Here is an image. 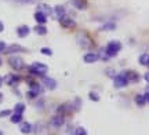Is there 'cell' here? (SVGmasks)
<instances>
[{
  "label": "cell",
  "instance_id": "cell-35",
  "mask_svg": "<svg viewBox=\"0 0 149 135\" xmlns=\"http://www.w3.org/2000/svg\"><path fill=\"white\" fill-rule=\"evenodd\" d=\"M0 135H3V134H1V131H0Z\"/></svg>",
  "mask_w": 149,
  "mask_h": 135
},
{
  "label": "cell",
  "instance_id": "cell-5",
  "mask_svg": "<svg viewBox=\"0 0 149 135\" xmlns=\"http://www.w3.org/2000/svg\"><path fill=\"white\" fill-rule=\"evenodd\" d=\"M8 64L11 65L13 69H15V70H19L24 68V61L19 57H10L8 58Z\"/></svg>",
  "mask_w": 149,
  "mask_h": 135
},
{
  "label": "cell",
  "instance_id": "cell-6",
  "mask_svg": "<svg viewBox=\"0 0 149 135\" xmlns=\"http://www.w3.org/2000/svg\"><path fill=\"white\" fill-rule=\"evenodd\" d=\"M65 12H66V11H65V7L64 6H61V4L55 6V7L53 8V15L57 19H61V18L65 15Z\"/></svg>",
  "mask_w": 149,
  "mask_h": 135
},
{
  "label": "cell",
  "instance_id": "cell-17",
  "mask_svg": "<svg viewBox=\"0 0 149 135\" xmlns=\"http://www.w3.org/2000/svg\"><path fill=\"white\" fill-rule=\"evenodd\" d=\"M19 131H21L22 134H31L32 132V125L29 124V123H21Z\"/></svg>",
  "mask_w": 149,
  "mask_h": 135
},
{
  "label": "cell",
  "instance_id": "cell-2",
  "mask_svg": "<svg viewBox=\"0 0 149 135\" xmlns=\"http://www.w3.org/2000/svg\"><path fill=\"white\" fill-rule=\"evenodd\" d=\"M105 50H107V53L109 57H115V55L122 50V44L119 43V42H111V43H108Z\"/></svg>",
  "mask_w": 149,
  "mask_h": 135
},
{
  "label": "cell",
  "instance_id": "cell-31",
  "mask_svg": "<svg viewBox=\"0 0 149 135\" xmlns=\"http://www.w3.org/2000/svg\"><path fill=\"white\" fill-rule=\"evenodd\" d=\"M144 97H145V101H146V102H149V91L146 92V94H145Z\"/></svg>",
  "mask_w": 149,
  "mask_h": 135
},
{
  "label": "cell",
  "instance_id": "cell-24",
  "mask_svg": "<svg viewBox=\"0 0 149 135\" xmlns=\"http://www.w3.org/2000/svg\"><path fill=\"white\" fill-rule=\"evenodd\" d=\"M88 97H90V99L91 101H94V102L100 101V97H98V94H95V92H90V94H88Z\"/></svg>",
  "mask_w": 149,
  "mask_h": 135
},
{
  "label": "cell",
  "instance_id": "cell-29",
  "mask_svg": "<svg viewBox=\"0 0 149 135\" xmlns=\"http://www.w3.org/2000/svg\"><path fill=\"white\" fill-rule=\"evenodd\" d=\"M6 51V43L4 42H0V53Z\"/></svg>",
  "mask_w": 149,
  "mask_h": 135
},
{
  "label": "cell",
  "instance_id": "cell-21",
  "mask_svg": "<svg viewBox=\"0 0 149 135\" xmlns=\"http://www.w3.org/2000/svg\"><path fill=\"white\" fill-rule=\"evenodd\" d=\"M139 64L144 66H149V54H142L139 57Z\"/></svg>",
  "mask_w": 149,
  "mask_h": 135
},
{
  "label": "cell",
  "instance_id": "cell-10",
  "mask_svg": "<svg viewBox=\"0 0 149 135\" xmlns=\"http://www.w3.org/2000/svg\"><path fill=\"white\" fill-rule=\"evenodd\" d=\"M29 32H31V29L26 25H21V26H18V29H17L18 37H26L28 35H29Z\"/></svg>",
  "mask_w": 149,
  "mask_h": 135
},
{
  "label": "cell",
  "instance_id": "cell-11",
  "mask_svg": "<svg viewBox=\"0 0 149 135\" xmlns=\"http://www.w3.org/2000/svg\"><path fill=\"white\" fill-rule=\"evenodd\" d=\"M124 76L127 77L128 81H138L139 80V76L137 72H134V70H127V72H124Z\"/></svg>",
  "mask_w": 149,
  "mask_h": 135
},
{
  "label": "cell",
  "instance_id": "cell-19",
  "mask_svg": "<svg viewBox=\"0 0 149 135\" xmlns=\"http://www.w3.org/2000/svg\"><path fill=\"white\" fill-rule=\"evenodd\" d=\"M18 51H25V50L19 47V46H11L8 48H6V53L7 54H13V53H18Z\"/></svg>",
  "mask_w": 149,
  "mask_h": 135
},
{
  "label": "cell",
  "instance_id": "cell-32",
  "mask_svg": "<svg viewBox=\"0 0 149 135\" xmlns=\"http://www.w3.org/2000/svg\"><path fill=\"white\" fill-rule=\"evenodd\" d=\"M144 79H145V80H146V81H148V83H149V72H148V73H145Z\"/></svg>",
  "mask_w": 149,
  "mask_h": 135
},
{
  "label": "cell",
  "instance_id": "cell-18",
  "mask_svg": "<svg viewBox=\"0 0 149 135\" xmlns=\"http://www.w3.org/2000/svg\"><path fill=\"white\" fill-rule=\"evenodd\" d=\"M35 32L37 33V35H42V36H44V35H47V28L44 26V25H37V26H35Z\"/></svg>",
  "mask_w": 149,
  "mask_h": 135
},
{
  "label": "cell",
  "instance_id": "cell-27",
  "mask_svg": "<svg viewBox=\"0 0 149 135\" xmlns=\"http://www.w3.org/2000/svg\"><path fill=\"white\" fill-rule=\"evenodd\" d=\"M11 114V110H8V109H7V110H1V112H0V117H6V116H10Z\"/></svg>",
  "mask_w": 149,
  "mask_h": 135
},
{
  "label": "cell",
  "instance_id": "cell-15",
  "mask_svg": "<svg viewBox=\"0 0 149 135\" xmlns=\"http://www.w3.org/2000/svg\"><path fill=\"white\" fill-rule=\"evenodd\" d=\"M51 124H53L54 127H61V125L64 124V116H61V114L54 116L53 119H51Z\"/></svg>",
  "mask_w": 149,
  "mask_h": 135
},
{
  "label": "cell",
  "instance_id": "cell-25",
  "mask_svg": "<svg viewBox=\"0 0 149 135\" xmlns=\"http://www.w3.org/2000/svg\"><path fill=\"white\" fill-rule=\"evenodd\" d=\"M74 135H87V132H86L84 128L79 127V128H76V131H74Z\"/></svg>",
  "mask_w": 149,
  "mask_h": 135
},
{
  "label": "cell",
  "instance_id": "cell-28",
  "mask_svg": "<svg viewBox=\"0 0 149 135\" xmlns=\"http://www.w3.org/2000/svg\"><path fill=\"white\" fill-rule=\"evenodd\" d=\"M18 3H25V4H29V3H35L36 0H15Z\"/></svg>",
  "mask_w": 149,
  "mask_h": 135
},
{
  "label": "cell",
  "instance_id": "cell-22",
  "mask_svg": "<svg viewBox=\"0 0 149 135\" xmlns=\"http://www.w3.org/2000/svg\"><path fill=\"white\" fill-rule=\"evenodd\" d=\"M24 110H25V103H22V102H18L15 105V106H14V112H15V113H24Z\"/></svg>",
  "mask_w": 149,
  "mask_h": 135
},
{
  "label": "cell",
  "instance_id": "cell-12",
  "mask_svg": "<svg viewBox=\"0 0 149 135\" xmlns=\"http://www.w3.org/2000/svg\"><path fill=\"white\" fill-rule=\"evenodd\" d=\"M35 19H36L37 24L44 25V24L47 22V15H46V14H43L42 11H37L36 14H35Z\"/></svg>",
  "mask_w": 149,
  "mask_h": 135
},
{
  "label": "cell",
  "instance_id": "cell-23",
  "mask_svg": "<svg viewBox=\"0 0 149 135\" xmlns=\"http://www.w3.org/2000/svg\"><path fill=\"white\" fill-rule=\"evenodd\" d=\"M134 101H135V103H137L138 106H142V105H145V103H146V101H145V97H144V95H135Z\"/></svg>",
  "mask_w": 149,
  "mask_h": 135
},
{
  "label": "cell",
  "instance_id": "cell-30",
  "mask_svg": "<svg viewBox=\"0 0 149 135\" xmlns=\"http://www.w3.org/2000/svg\"><path fill=\"white\" fill-rule=\"evenodd\" d=\"M3 30H4V25H3V22L0 21V33L3 32Z\"/></svg>",
  "mask_w": 149,
  "mask_h": 135
},
{
  "label": "cell",
  "instance_id": "cell-33",
  "mask_svg": "<svg viewBox=\"0 0 149 135\" xmlns=\"http://www.w3.org/2000/svg\"><path fill=\"white\" fill-rule=\"evenodd\" d=\"M1 83H3V79H1V76H0V86H1Z\"/></svg>",
  "mask_w": 149,
  "mask_h": 135
},
{
  "label": "cell",
  "instance_id": "cell-13",
  "mask_svg": "<svg viewBox=\"0 0 149 135\" xmlns=\"http://www.w3.org/2000/svg\"><path fill=\"white\" fill-rule=\"evenodd\" d=\"M4 81L7 83V84H10V86H15L17 83L19 81V77L15 76V75H7L6 76V79H4Z\"/></svg>",
  "mask_w": 149,
  "mask_h": 135
},
{
  "label": "cell",
  "instance_id": "cell-4",
  "mask_svg": "<svg viewBox=\"0 0 149 135\" xmlns=\"http://www.w3.org/2000/svg\"><path fill=\"white\" fill-rule=\"evenodd\" d=\"M113 84H115L116 88H124V87L128 84V80H127V77L124 76V73H122V75L115 76V79H113Z\"/></svg>",
  "mask_w": 149,
  "mask_h": 135
},
{
  "label": "cell",
  "instance_id": "cell-9",
  "mask_svg": "<svg viewBox=\"0 0 149 135\" xmlns=\"http://www.w3.org/2000/svg\"><path fill=\"white\" fill-rule=\"evenodd\" d=\"M98 58H100V57H98V54H95V53H87V54H84V57H83V61H84L86 64H94Z\"/></svg>",
  "mask_w": 149,
  "mask_h": 135
},
{
  "label": "cell",
  "instance_id": "cell-1",
  "mask_svg": "<svg viewBox=\"0 0 149 135\" xmlns=\"http://www.w3.org/2000/svg\"><path fill=\"white\" fill-rule=\"evenodd\" d=\"M29 70H31V73H33V75H37V76H44L46 73H47V65H44V64H42V62H33L32 65H31V68H29Z\"/></svg>",
  "mask_w": 149,
  "mask_h": 135
},
{
  "label": "cell",
  "instance_id": "cell-3",
  "mask_svg": "<svg viewBox=\"0 0 149 135\" xmlns=\"http://www.w3.org/2000/svg\"><path fill=\"white\" fill-rule=\"evenodd\" d=\"M76 40H77V43H79L80 47H83V48H87V47H90V46H91V39L88 37L84 32L77 33Z\"/></svg>",
  "mask_w": 149,
  "mask_h": 135
},
{
  "label": "cell",
  "instance_id": "cell-16",
  "mask_svg": "<svg viewBox=\"0 0 149 135\" xmlns=\"http://www.w3.org/2000/svg\"><path fill=\"white\" fill-rule=\"evenodd\" d=\"M37 10L42 11L43 14H46V15H50V14H53V8L50 7L48 4H39V7H37Z\"/></svg>",
  "mask_w": 149,
  "mask_h": 135
},
{
  "label": "cell",
  "instance_id": "cell-26",
  "mask_svg": "<svg viewBox=\"0 0 149 135\" xmlns=\"http://www.w3.org/2000/svg\"><path fill=\"white\" fill-rule=\"evenodd\" d=\"M40 53H42V54H44V55H51V54H53V51H51L50 48H47V47H43V48L40 50Z\"/></svg>",
  "mask_w": 149,
  "mask_h": 135
},
{
  "label": "cell",
  "instance_id": "cell-14",
  "mask_svg": "<svg viewBox=\"0 0 149 135\" xmlns=\"http://www.w3.org/2000/svg\"><path fill=\"white\" fill-rule=\"evenodd\" d=\"M70 3H72V6H74L77 10H86V7H87L86 0H70Z\"/></svg>",
  "mask_w": 149,
  "mask_h": 135
},
{
  "label": "cell",
  "instance_id": "cell-34",
  "mask_svg": "<svg viewBox=\"0 0 149 135\" xmlns=\"http://www.w3.org/2000/svg\"><path fill=\"white\" fill-rule=\"evenodd\" d=\"M0 65H1V60H0Z\"/></svg>",
  "mask_w": 149,
  "mask_h": 135
},
{
  "label": "cell",
  "instance_id": "cell-7",
  "mask_svg": "<svg viewBox=\"0 0 149 135\" xmlns=\"http://www.w3.org/2000/svg\"><path fill=\"white\" fill-rule=\"evenodd\" d=\"M42 81H43V84H44V87H47L50 90H54V88L57 87V81L54 80V79H51V77L42 76Z\"/></svg>",
  "mask_w": 149,
  "mask_h": 135
},
{
  "label": "cell",
  "instance_id": "cell-20",
  "mask_svg": "<svg viewBox=\"0 0 149 135\" xmlns=\"http://www.w3.org/2000/svg\"><path fill=\"white\" fill-rule=\"evenodd\" d=\"M11 123H14V124H19L22 121V114L21 113H14L11 116Z\"/></svg>",
  "mask_w": 149,
  "mask_h": 135
},
{
  "label": "cell",
  "instance_id": "cell-8",
  "mask_svg": "<svg viewBox=\"0 0 149 135\" xmlns=\"http://www.w3.org/2000/svg\"><path fill=\"white\" fill-rule=\"evenodd\" d=\"M59 22H61V25L65 28H73L74 25H76V22H74L72 18H69V17H66V15L62 17V18L59 19Z\"/></svg>",
  "mask_w": 149,
  "mask_h": 135
}]
</instances>
